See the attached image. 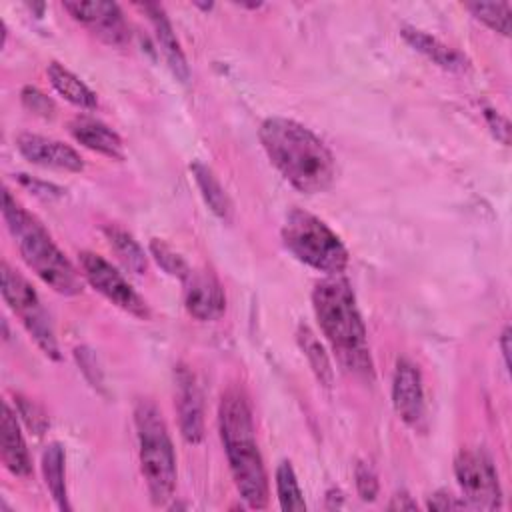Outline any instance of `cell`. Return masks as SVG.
Masks as SVG:
<instances>
[{
	"instance_id": "1",
	"label": "cell",
	"mask_w": 512,
	"mask_h": 512,
	"mask_svg": "<svg viewBox=\"0 0 512 512\" xmlns=\"http://www.w3.org/2000/svg\"><path fill=\"white\" fill-rule=\"evenodd\" d=\"M258 136L270 162L298 192L318 194L330 188L336 160L310 128L290 118L270 116L260 124Z\"/></svg>"
},
{
	"instance_id": "2",
	"label": "cell",
	"mask_w": 512,
	"mask_h": 512,
	"mask_svg": "<svg viewBox=\"0 0 512 512\" xmlns=\"http://www.w3.org/2000/svg\"><path fill=\"white\" fill-rule=\"evenodd\" d=\"M312 306L320 330L340 364L356 376L372 378L374 366L366 326L356 306L350 282L340 274L320 280L312 290Z\"/></svg>"
},
{
	"instance_id": "3",
	"label": "cell",
	"mask_w": 512,
	"mask_h": 512,
	"mask_svg": "<svg viewBox=\"0 0 512 512\" xmlns=\"http://www.w3.org/2000/svg\"><path fill=\"white\" fill-rule=\"evenodd\" d=\"M218 428L234 484L250 508H266L268 476L254 436L252 410L240 388H228L218 406Z\"/></svg>"
},
{
	"instance_id": "4",
	"label": "cell",
	"mask_w": 512,
	"mask_h": 512,
	"mask_svg": "<svg viewBox=\"0 0 512 512\" xmlns=\"http://www.w3.org/2000/svg\"><path fill=\"white\" fill-rule=\"evenodd\" d=\"M2 216L14 236L26 266L54 292L64 296L82 294L84 282L66 254L54 244L42 222L32 216L8 190L2 196Z\"/></svg>"
},
{
	"instance_id": "5",
	"label": "cell",
	"mask_w": 512,
	"mask_h": 512,
	"mask_svg": "<svg viewBox=\"0 0 512 512\" xmlns=\"http://www.w3.org/2000/svg\"><path fill=\"white\" fill-rule=\"evenodd\" d=\"M138 454L142 476L154 506L172 500L176 488V454L162 412L152 400H140L134 408Z\"/></svg>"
},
{
	"instance_id": "6",
	"label": "cell",
	"mask_w": 512,
	"mask_h": 512,
	"mask_svg": "<svg viewBox=\"0 0 512 512\" xmlns=\"http://www.w3.org/2000/svg\"><path fill=\"white\" fill-rule=\"evenodd\" d=\"M280 234L290 254L306 266L328 276H336L346 270L350 256L344 242L318 216L294 208L288 212Z\"/></svg>"
},
{
	"instance_id": "7",
	"label": "cell",
	"mask_w": 512,
	"mask_h": 512,
	"mask_svg": "<svg viewBox=\"0 0 512 512\" xmlns=\"http://www.w3.org/2000/svg\"><path fill=\"white\" fill-rule=\"evenodd\" d=\"M0 270H2L0 272V276H2L0 290H2L4 302L20 318L22 326L34 338L36 346L48 358L60 360V348H58V340L54 334V326H52L50 316L44 310L34 286L20 272L10 268L8 262H2Z\"/></svg>"
},
{
	"instance_id": "8",
	"label": "cell",
	"mask_w": 512,
	"mask_h": 512,
	"mask_svg": "<svg viewBox=\"0 0 512 512\" xmlns=\"http://www.w3.org/2000/svg\"><path fill=\"white\" fill-rule=\"evenodd\" d=\"M454 474L468 506L496 510L502 506V488L492 458L482 448L460 450Z\"/></svg>"
},
{
	"instance_id": "9",
	"label": "cell",
	"mask_w": 512,
	"mask_h": 512,
	"mask_svg": "<svg viewBox=\"0 0 512 512\" xmlns=\"http://www.w3.org/2000/svg\"><path fill=\"white\" fill-rule=\"evenodd\" d=\"M82 276L88 280V284L100 292L106 300H110L120 310L136 316V318H148L150 308L146 300L132 288V284L118 272L104 256L96 252H80L78 254Z\"/></svg>"
},
{
	"instance_id": "10",
	"label": "cell",
	"mask_w": 512,
	"mask_h": 512,
	"mask_svg": "<svg viewBox=\"0 0 512 512\" xmlns=\"http://www.w3.org/2000/svg\"><path fill=\"white\" fill-rule=\"evenodd\" d=\"M64 10L84 24L94 36L104 40L106 44L120 46L130 38L128 24L124 20V14L118 4L104 2V0H92V2H80V0H68L62 2Z\"/></svg>"
},
{
	"instance_id": "11",
	"label": "cell",
	"mask_w": 512,
	"mask_h": 512,
	"mask_svg": "<svg viewBox=\"0 0 512 512\" xmlns=\"http://www.w3.org/2000/svg\"><path fill=\"white\" fill-rule=\"evenodd\" d=\"M392 404L400 420L418 430L426 420L422 374L410 358H400L392 378Z\"/></svg>"
},
{
	"instance_id": "12",
	"label": "cell",
	"mask_w": 512,
	"mask_h": 512,
	"mask_svg": "<svg viewBox=\"0 0 512 512\" xmlns=\"http://www.w3.org/2000/svg\"><path fill=\"white\" fill-rule=\"evenodd\" d=\"M184 282V306L192 318L200 322H212L224 314L226 294L214 272L206 268L190 270Z\"/></svg>"
},
{
	"instance_id": "13",
	"label": "cell",
	"mask_w": 512,
	"mask_h": 512,
	"mask_svg": "<svg viewBox=\"0 0 512 512\" xmlns=\"http://www.w3.org/2000/svg\"><path fill=\"white\" fill-rule=\"evenodd\" d=\"M18 152L32 164L64 172H80L84 168L82 156L68 144L32 132L16 136Z\"/></svg>"
},
{
	"instance_id": "14",
	"label": "cell",
	"mask_w": 512,
	"mask_h": 512,
	"mask_svg": "<svg viewBox=\"0 0 512 512\" xmlns=\"http://www.w3.org/2000/svg\"><path fill=\"white\" fill-rule=\"evenodd\" d=\"M176 410L184 440L198 444L204 438L202 392L194 374L186 366L176 368Z\"/></svg>"
},
{
	"instance_id": "15",
	"label": "cell",
	"mask_w": 512,
	"mask_h": 512,
	"mask_svg": "<svg viewBox=\"0 0 512 512\" xmlns=\"http://www.w3.org/2000/svg\"><path fill=\"white\" fill-rule=\"evenodd\" d=\"M68 132L72 134V138L82 144L84 148L98 152L102 156L114 158V160H122L124 158V144L122 138L118 136V132H114L108 124H104L98 118L92 116H74L68 122Z\"/></svg>"
},
{
	"instance_id": "16",
	"label": "cell",
	"mask_w": 512,
	"mask_h": 512,
	"mask_svg": "<svg viewBox=\"0 0 512 512\" xmlns=\"http://www.w3.org/2000/svg\"><path fill=\"white\" fill-rule=\"evenodd\" d=\"M140 8L146 12V16L154 28V36L158 40V46H160L170 70L182 84H186L190 80V66L186 62L182 46L176 38V32H174L164 8L160 4H150V2L140 4Z\"/></svg>"
},
{
	"instance_id": "17",
	"label": "cell",
	"mask_w": 512,
	"mask_h": 512,
	"mask_svg": "<svg viewBox=\"0 0 512 512\" xmlns=\"http://www.w3.org/2000/svg\"><path fill=\"white\" fill-rule=\"evenodd\" d=\"M0 452L4 466L20 478H28L32 474V460L26 448V442L22 438L16 412L8 404L2 408V422H0Z\"/></svg>"
},
{
	"instance_id": "18",
	"label": "cell",
	"mask_w": 512,
	"mask_h": 512,
	"mask_svg": "<svg viewBox=\"0 0 512 512\" xmlns=\"http://www.w3.org/2000/svg\"><path fill=\"white\" fill-rule=\"evenodd\" d=\"M402 38L414 48L418 50L420 54H424L428 60H432L434 64H438L440 68L444 70H450V72H462L468 68V58L458 52L456 48L440 42L438 38L430 36L428 32L424 30H418L414 26H402L400 30Z\"/></svg>"
},
{
	"instance_id": "19",
	"label": "cell",
	"mask_w": 512,
	"mask_h": 512,
	"mask_svg": "<svg viewBox=\"0 0 512 512\" xmlns=\"http://www.w3.org/2000/svg\"><path fill=\"white\" fill-rule=\"evenodd\" d=\"M46 74L50 78V84L54 86V90L64 96L70 104L84 108V110H94L98 106L96 94L68 68H64L58 62H50L46 68Z\"/></svg>"
},
{
	"instance_id": "20",
	"label": "cell",
	"mask_w": 512,
	"mask_h": 512,
	"mask_svg": "<svg viewBox=\"0 0 512 512\" xmlns=\"http://www.w3.org/2000/svg\"><path fill=\"white\" fill-rule=\"evenodd\" d=\"M190 172L196 180V186L204 198V202L208 204V208L222 220V222H230L232 220V202L224 190V186L220 184V180L216 178V174L202 162H192L190 164Z\"/></svg>"
},
{
	"instance_id": "21",
	"label": "cell",
	"mask_w": 512,
	"mask_h": 512,
	"mask_svg": "<svg viewBox=\"0 0 512 512\" xmlns=\"http://www.w3.org/2000/svg\"><path fill=\"white\" fill-rule=\"evenodd\" d=\"M42 474L50 496L60 510H70L64 478V448L58 442H50L42 452Z\"/></svg>"
},
{
	"instance_id": "22",
	"label": "cell",
	"mask_w": 512,
	"mask_h": 512,
	"mask_svg": "<svg viewBox=\"0 0 512 512\" xmlns=\"http://www.w3.org/2000/svg\"><path fill=\"white\" fill-rule=\"evenodd\" d=\"M104 236L120 262L134 274H144L148 268V256L144 254L142 246L134 240V236L114 224L104 226Z\"/></svg>"
},
{
	"instance_id": "23",
	"label": "cell",
	"mask_w": 512,
	"mask_h": 512,
	"mask_svg": "<svg viewBox=\"0 0 512 512\" xmlns=\"http://www.w3.org/2000/svg\"><path fill=\"white\" fill-rule=\"evenodd\" d=\"M276 494L282 510H306L302 488L288 460H282L276 468Z\"/></svg>"
},
{
	"instance_id": "24",
	"label": "cell",
	"mask_w": 512,
	"mask_h": 512,
	"mask_svg": "<svg viewBox=\"0 0 512 512\" xmlns=\"http://www.w3.org/2000/svg\"><path fill=\"white\" fill-rule=\"evenodd\" d=\"M298 342L316 374V378L320 380V384L330 386L332 384V368H330V360L322 348V344L318 342V338L314 336V332L308 326H300L298 328Z\"/></svg>"
},
{
	"instance_id": "25",
	"label": "cell",
	"mask_w": 512,
	"mask_h": 512,
	"mask_svg": "<svg viewBox=\"0 0 512 512\" xmlns=\"http://www.w3.org/2000/svg\"><path fill=\"white\" fill-rule=\"evenodd\" d=\"M464 8L482 24L500 32L502 36L510 34V4L508 2H468Z\"/></svg>"
},
{
	"instance_id": "26",
	"label": "cell",
	"mask_w": 512,
	"mask_h": 512,
	"mask_svg": "<svg viewBox=\"0 0 512 512\" xmlns=\"http://www.w3.org/2000/svg\"><path fill=\"white\" fill-rule=\"evenodd\" d=\"M150 254L158 262V266L170 276L184 280L190 274V266L186 264V260L176 250H172V246H168L164 240L154 238L150 242Z\"/></svg>"
},
{
	"instance_id": "27",
	"label": "cell",
	"mask_w": 512,
	"mask_h": 512,
	"mask_svg": "<svg viewBox=\"0 0 512 512\" xmlns=\"http://www.w3.org/2000/svg\"><path fill=\"white\" fill-rule=\"evenodd\" d=\"M354 478H356V490L358 496L364 502H374L378 496V476L374 472V468L368 462H358L356 470H354Z\"/></svg>"
},
{
	"instance_id": "28",
	"label": "cell",
	"mask_w": 512,
	"mask_h": 512,
	"mask_svg": "<svg viewBox=\"0 0 512 512\" xmlns=\"http://www.w3.org/2000/svg\"><path fill=\"white\" fill-rule=\"evenodd\" d=\"M16 408L18 414L22 416V420L26 422V426L34 432V434H42L48 428V416L42 412V408L38 404H34L28 398L16 396Z\"/></svg>"
},
{
	"instance_id": "29",
	"label": "cell",
	"mask_w": 512,
	"mask_h": 512,
	"mask_svg": "<svg viewBox=\"0 0 512 512\" xmlns=\"http://www.w3.org/2000/svg\"><path fill=\"white\" fill-rule=\"evenodd\" d=\"M22 104H24L30 112H34V114H38V116H44V118H50V116H54V112H56L54 102H52L46 94H42L38 88H34V86L22 88Z\"/></svg>"
},
{
	"instance_id": "30",
	"label": "cell",
	"mask_w": 512,
	"mask_h": 512,
	"mask_svg": "<svg viewBox=\"0 0 512 512\" xmlns=\"http://www.w3.org/2000/svg\"><path fill=\"white\" fill-rule=\"evenodd\" d=\"M482 114L486 118V124L492 130L494 138L500 140L504 146H508L510 144V124H508V120L500 112H496L494 108H484Z\"/></svg>"
},
{
	"instance_id": "31",
	"label": "cell",
	"mask_w": 512,
	"mask_h": 512,
	"mask_svg": "<svg viewBox=\"0 0 512 512\" xmlns=\"http://www.w3.org/2000/svg\"><path fill=\"white\" fill-rule=\"evenodd\" d=\"M466 500H458L454 494L446 490H438L428 498L426 508L430 510H456V508H466Z\"/></svg>"
},
{
	"instance_id": "32",
	"label": "cell",
	"mask_w": 512,
	"mask_h": 512,
	"mask_svg": "<svg viewBox=\"0 0 512 512\" xmlns=\"http://www.w3.org/2000/svg\"><path fill=\"white\" fill-rule=\"evenodd\" d=\"M20 180H22V184L30 186L32 192H36V194H40V196H46V198H48V196H60V194H62L60 188H56V186H52V184H46V182L30 180V178H26L24 174H20Z\"/></svg>"
},
{
	"instance_id": "33",
	"label": "cell",
	"mask_w": 512,
	"mask_h": 512,
	"mask_svg": "<svg viewBox=\"0 0 512 512\" xmlns=\"http://www.w3.org/2000/svg\"><path fill=\"white\" fill-rule=\"evenodd\" d=\"M390 510H416L418 504L406 494V492H400V494H394L390 504H388Z\"/></svg>"
},
{
	"instance_id": "34",
	"label": "cell",
	"mask_w": 512,
	"mask_h": 512,
	"mask_svg": "<svg viewBox=\"0 0 512 512\" xmlns=\"http://www.w3.org/2000/svg\"><path fill=\"white\" fill-rule=\"evenodd\" d=\"M500 348H502V356H504V364H510V326H506L500 334Z\"/></svg>"
},
{
	"instance_id": "35",
	"label": "cell",
	"mask_w": 512,
	"mask_h": 512,
	"mask_svg": "<svg viewBox=\"0 0 512 512\" xmlns=\"http://www.w3.org/2000/svg\"><path fill=\"white\" fill-rule=\"evenodd\" d=\"M326 500H328V504H326L328 508H338V506L342 504V492L336 490V488H332V490H328Z\"/></svg>"
}]
</instances>
